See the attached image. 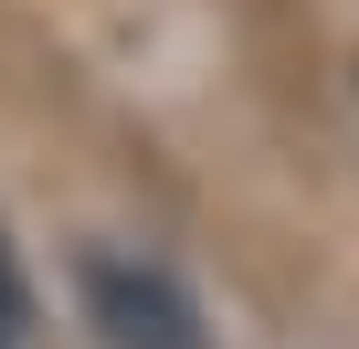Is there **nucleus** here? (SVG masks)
<instances>
[{
	"instance_id": "nucleus-1",
	"label": "nucleus",
	"mask_w": 359,
	"mask_h": 349,
	"mask_svg": "<svg viewBox=\"0 0 359 349\" xmlns=\"http://www.w3.org/2000/svg\"><path fill=\"white\" fill-rule=\"evenodd\" d=\"M74 296H85V328H95V349H212V317H201V296L180 286L158 254L85 244V254H74Z\"/></svg>"
},
{
	"instance_id": "nucleus-2",
	"label": "nucleus",
	"mask_w": 359,
	"mask_h": 349,
	"mask_svg": "<svg viewBox=\"0 0 359 349\" xmlns=\"http://www.w3.org/2000/svg\"><path fill=\"white\" fill-rule=\"evenodd\" d=\"M0 349H32V286H22L11 233H0Z\"/></svg>"
}]
</instances>
